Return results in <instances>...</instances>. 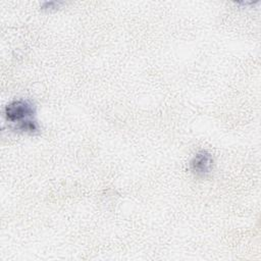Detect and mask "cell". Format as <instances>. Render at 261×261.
Listing matches in <instances>:
<instances>
[{
  "mask_svg": "<svg viewBox=\"0 0 261 261\" xmlns=\"http://www.w3.org/2000/svg\"><path fill=\"white\" fill-rule=\"evenodd\" d=\"M35 114L36 107L30 100H14L4 108V116L13 125L14 130L32 135L40 132Z\"/></svg>",
  "mask_w": 261,
  "mask_h": 261,
  "instance_id": "6da1fadb",
  "label": "cell"
},
{
  "mask_svg": "<svg viewBox=\"0 0 261 261\" xmlns=\"http://www.w3.org/2000/svg\"><path fill=\"white\" fill-rule=\"evenodd\" d=\"M213 165V158L212 155L206 151L201 150L199 151L191 160L190 167L194 174L198 176H205L210 173Z\"/></svg>",
  "mask_w": 261,
  "mask_h": 261,
  "instance_id": "7a4b0ae2",
  "label": "cell"
},
{
  "mask_svg": "<svg viewBox=\"0 0 261 261\" xmlns=\"http://www.w3.org/2000/svg\"><path fill=\"white\" fill-rule=\"evenodd\" d=\"M61 4L62 2H59V1H46V2H43L41 6L43 9H56Z\"/></svg>",
  "mask_w": 261,
  "mask_h": 261,
  "instance_id": "3957f363",
  "label": "cell"
}]
</instances>
